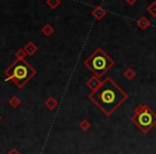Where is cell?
Instances as JSON below:
<instances>
[{
  "instance_id": "obj_1",
  "label": "cell",
  "mask_w": 156,
  "mask_h": 154,
  "mask_svg": "<svg viewBox=\"0 0 156 154\" xmlns=\"http://www.w3.org/2000/svg\"><path fill=\"white\" fill-rule=\"evenodd\" d=\"M91 100L106 116H111L126 100L128 94L119 87L110 77H106L96 91L89 94Z\"/></svg>"
},
{
  "instance_id": "obj_2",
  "label": "cell",
  "mask_w": 156,
  "mask_h": 154,
  "mask_svg": "<svg viewBox=\"0 0 156 154\" xmlns=\"http://www.w3.org/2000/svg\"><path fill=\"white\" fill-rule=\"evenodd\" d=\"M5 81H13L16 87L22 89L37 75V71L26 60H15L8 69L5 70Z\"/></svg>"
},
{
  "instance_id": "obj_3",
  "label": "cell",
  "mask_w": 156,
  "mask_h": 154,
  "mask_svg": "<svg viewBox=\"0 0 156 154\" xmlns=\"http://www.w3.org/2000/svg\"><path fill=\"white\" fill-rule=\"evenodd\" d=\"M83 64L100 78L115 65V60L102 47H98L83 61Z\"/></svg>"
},
{
  "instance_id": "obj_4",
  "label": "cell",
  "mask_w": 156,
  "mask_h": 154,
  "mask_svg": "<svg viewBox=\"0 0 156 154\" xmlns=\"http://www.w3.org/2000/svg\"><path fill=\"white\" fill-rule=\"evenodd\" d=\"M130 120L141 132L147 134L156 125V113L147 105L139 104L134 109Z\"/></svg>"
},
{
  "instance_id": "obj_5",
  "label": "cell",
  "mask_w": 156,
  "mask_h": 154,
  "mask_svg": "<svg viewBox=\"0 0 156 154\" xmlns=\"http://www.w3.org/2000/svg\"><path fill=\"white\" fill-rule=\"evenodd\" d=\"M86 85H87V87L91 90V92H94L101 87V85H102V81H101L98 77H96L95 75H93L88 79L87 83H86Z\"/></svg>"
},
{
  "instance_id": "obj_6",
  "label": "cell",
  "mask_w": 156,
  "mask_h": 154,
  "mask_svg": "<svg viewBox=\"0 0 156 154\" xmlns=\"http://www.w3.org/2000/svg\"><path fill=\"white\" fill-rule=\"evenodd\" d=\"M91 15L93 16L96 20H102L103 18L107 15V11L104 9V8L98 5V7L94 8V10L91 12Z\"/></svg>"
},
{
  "instance_id": "obj_7",
  "label": "cell",
  "mask_w": 156,
  "mask_h": 154,
  "mask_svg": "<svg viewBox=\"0 0 156 154\" xmlns=\"http://www.w3.org/2000/svg\"><path fill=\"white\" fill-rule=\"evenodd\" d=\"M23 48H24L25 52H26L28 56H33V55L39 50V47H37V46L31 41L28 42V43L25 45V47H23Z\"/></svg>"
},
{
  "instance_id": "obj_8",
  "label": "cell",
  "mask_w": 156,
  "mask_h": 154,
  "mask_svg": "<svg viewBox=\"0 0 156 154\" xmlns=\"http://www.w3.org/2000/svg\"><path fill=\"white\" fill-rule=\"evenodd\" d=\"M136 24L141 30H147V29L151 26V22H150L149 18L145 17V16H141V17L136 22Z\"/></svg>"
},
{
  "instance_id": "obj_9",
  "label": "cell",
  "mask_w": 156,
  "mask_h": 154,
  "mask_svg": "<svg viewBox=\"0 0 156 154\" xmlns=\"http://www.w3.org/2000/svg\"><path fill=\"white\" fill-rule=\"evenodd\" d=\"M58 104H59V102L54 98V96L48 98L47 100L45 101V103H44V105L46 106V108H48L49 110H54V109L58 106Z\"/></svg>"
},
{
  "instance_id": "obj_10",
  "label": "cell",
  "mask_w": 156,
  "mask_h": 154,
  "mask_svg": "<svg viewBox=\"0 0 156 154\" xmlns=\"http://www.w3.org/2000/svg\"><path fill=\"white\" fill-rule=\"evenodd\" d=\"M41 32L43 33L45 37H50L51 34H54V32H55V28L52 27V25H50V24H46V25H44L43 27H42V29H41Z\"/></svg>"
},
{
  "instance_id": "obj_11",
  "label": "cell",
  "mask_w": 156,
  "mask_h": 154,
  "mask_svg": "<svg viewBox=\"0 0 156 154\" xmlns=\"http://www.w3.org/2000/svg\"><path fill=\"white\" fill-rule=\"evenodd\" d=\"M123 75H124V77L127 79V81H133V79L136 77L137 73H136V71H135L134 69H132V67H127V69L124 71Z\"/></svg>"
},
{
  "instance_id": "obj_12",
  "label": "cell",
  "mask_w": 156,
  "mask_h": 154,
  "mask_svg": "<svg viewBox=\"0 0 156 154\" xmlns=\"http://www.w3.org/2000/svg\"><path fill=\"white\" fill-rule=\"evenodd\" d=\"M9 104L12 108H17V107H20V104H22V101H20V98H18V96L14 95L9 100Z\"/></svg>"
},
{
  "instance_id": "obj_13",
  "label": "cell",
  "mask_w": 156,
  "mask_h": 154,
  "mask_svg": "<svg viewBox=\"0 0 156 154\" xmlns=\"http://www.w3.org/2000/svg\"><path fill=\"white\" fill-rule=\"evenodd\" d=\"M79 128H80L81 131H83V132H86V131H88L90 127H91V123H90L89 120L87 119H83L80 122H79Z\"/></svg>"
},
{
  "instance_id": "obj_14",
  "label": "cell",
  "mask_w": 156,
  "mask_h": 154,
  "mask_svg": "<svg viewBox=\"0 0 156 154\" xmlns=\"http://www.w3.org/2000/svg\"><path fill=\"white\" fill-rule=\"evenodd\" d=\"M46 5L51 10H56L61 5V1L60 0H46Z\"/></svg>"
},
{
  "instance_id": "obj_15",
  "label": "cell",
  "mask_w": 156,
  "mask_h": 154,
  "mask_svg": "<svg viewBox=\"0 0 156 154\" xmlns=\"http://www.w3.org/2000/svg\"><path fill=\"white\" fill-rule=\"evenodd\" d=\"M27 54L25 52L24 48H18L17 50L15 52V57H16V60H25L26 58Z\"/></svg>"
},
{
  "instance_id": "obj_16",
  "label": "cell",
  "mask_w": 156,
  "mask_h": 154,
  "mask_svg": "<svg viewBox=\"0 0 156 154\" xmlns=\"http://www.w3.org/2000/svg\"><path fill=\"white\" fill-rule=\"evenodd\" d=\"M147 11L149 12V14L153 17H156V1H153L151 2V5L147 7Z\"/></svg>"
},
{
  "instance_id": "obj_17",
  "label": "cell",
  "mask_w": 156,
  "mask_h": 154,
  "mask_svg": "<svg viewBox=\"0 0 156 154\" xmlns=\"http://www.w3.org/2000/svg\"><path fill=\"white\" fill-rule=\"evenodd\" d=\"M7 154H20V152L18 151V150H16L15 148H13V149H11L9 152H8Z\"/></svg>"
},
{
  "instance_id": "obj_18",
  "label": "cell",
  "mask_w": 156,
  "mask_h": 154,
  "mask_svg": "<svg viewBox=\"0 0 156 154\" xmlns=\"http://www.w3.org/2000/svg\"><path fill=\"white\" fill-rule=\"evenodd\" d=\"M126 2H127V5H134L135 3L137 2V0H133V1H130V0H126Z\"/></svg>"
},
{
  "instance_id": "obj_19",
  "label": "cell",
  "mask_w": 156,
  "mask_h": 154,
  "mask_svg": "<svg viewBox=\"0 0 156 154\" xmlns=\"http://www.w3.org/2000/svg\"><path fill=\"white\" fill-rule=\"evenodd\" d=\"M0 121H1V113H0Z\"/></svg>"
},
{
  "instance_id": "obj_20",
  "label": "cell",
  "mask_w": 156,
  "mask_h": 154,
  "mask_svg": "<svg viewBox=\"0 0 156 154\" xmlns=\"http://www.w3.org/2000/svg\"><path fill=\"white\" fill-rule=\"evenodd\" d=\"M89 154H91V153H89Z\"/></svg>"
}]
</instances>
